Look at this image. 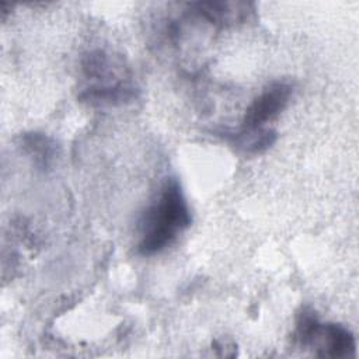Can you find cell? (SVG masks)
<instances>
[{
	"mask_svg": "<svg viewBox=\"0 0 359 359\" xmlns=\"http://www.w3.org/2000/svg\"><path fill=\"white\" fill-rule=\"evenodd\" d=\"M224 137L236 146L238 150L247 153V154H259L266 151L276 140L278 135L275 130L269 128L262 129H241L236 133H223Z\"/></svg>",
	"mask_w": 359,
	"mask_h": 359,
	"instance_id": "obj_5",
	"label": "cell"
},
{
	"mask_svg": "<svg viewBox=\"0 0 359 359\" xmlns=\"http://www.w3.org/2000/svg\"><path fill=\"white\" fill-rule=\"evenodd\" d=\"M135 98L136 88L130 84V81L112 87H88L79 95V100L81 102H87L91 105H121L130 102Z\"/></svg>",
	"mask_w": 359,
	"mask_h": 359,
	"instance_id": "obj_6",
	"label": "cell"
},
{
	"mask_svg": "<svg viewBox=\"0 0 359 359\" xmlns=\"http://www.w3.org/2000/svg\"><path fill=\"white\" fill-rule=\"evenodd\" d=\"M192 216L187 198L175 177L164 181L156 201L143 213L137 252L154 255L170 247L191 226Z\"/></svg>",
	"mask_w": 359,
	"mask_h": 359,
	"instance_id": "obj_1",
	"label": "cell"
},
{
	"mask_svg": "<svg viewBox=\"0 0 359 359\" xmlns=\"http://www.w3.org/2000/svg\"><path fill=\"white\" fill-rule=\"evenodd\" d=\"M293 339L302 348H310L320 358H353L356 341L353 334L337 323H320L316 313L303 309L296 318Z\"/></svg>",
	"mask_w": 359,
	"mask_h": 359,
	"instance_id": "obj_2",
	"label": "cell"
},
{
	"mask_svg": "<svg viewBox=\"0 0 359 359\" xmlns=\"http://www.w3.org/2000/svg\"><path fill=\"white\" fill-rule=\"evenodd\" d=\"M24 147L29 151L31 156H34L35 163L41 168H46L55 153V144L53 142L41 133H29L24 136Z\"/></svg>",
	"mask_w": 359,
	"mask_h": 359,
	"instance_id": "obj_7",
	"label": "cell"
},
{
	"mask_svg": "<svg viewBox=\"0 0 359 359\" xmlns=\"http://www.w3.org/2000/svg\"><path fill=\"white\" fill-rule=\"evenodd\" d=\"M248 6L240 1H198L189 4L194 14L215 25H230L244 21L250 13Z\"/></svg>",
	"mask_w": 359,
	"mask_h": 359,
	"instance_id": "obj_4",
	"label": "cell"
},
{
	"mask_svg": "<svg viewBox=\"0 0 359 359\" xmlns=\"http://www.w3.org/2000/svg\"><path fill=\"white\" fill-rule=\"evenodd\" d=\"M293 95L292 84L273 81L252 100L244 112L241 129H262L265 123L273 121L289 104Z\"/></svg>",
	"mask_w": 359,
	"mask_h": 359,
	"instance_id": "obj_3",
	"label": "cell"
}]
</instances>
